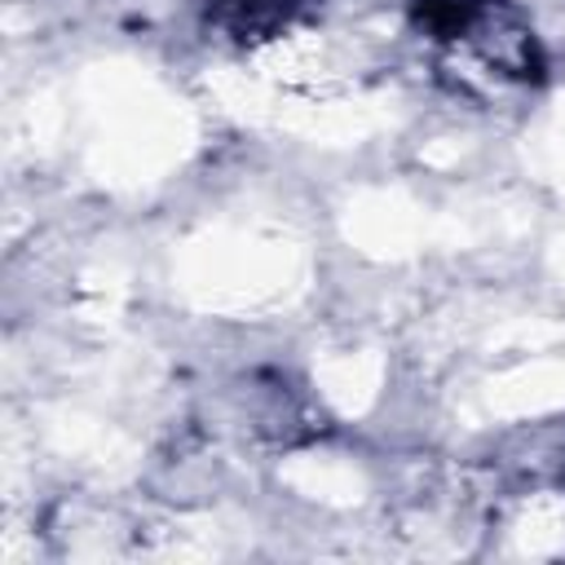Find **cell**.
Segmentation results:
<instances>
[{
    "label": "cell",
    "mask_w": 565,
    "mask_h": 565,
    "mask_svg": "<svg viewBox=\"0 0 565 565\" xmlns=\"http://www.w3.org/2000/svg\"><path fill=\"white\" fill-rule=\"evenodd\" d=\"M305 0H212L207 18L221 35L238 40V44H260L282 35V26H291L300 18Z\"/></svg>",
    "instance_id": "1"
}]
</instances>
